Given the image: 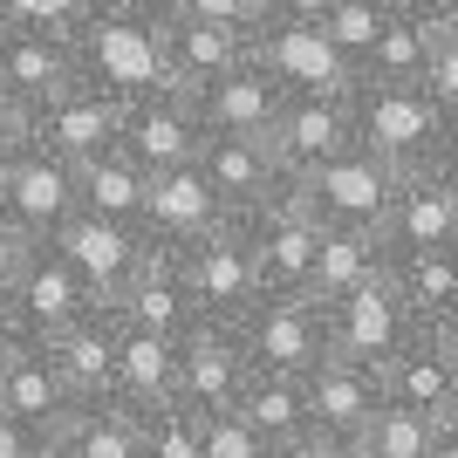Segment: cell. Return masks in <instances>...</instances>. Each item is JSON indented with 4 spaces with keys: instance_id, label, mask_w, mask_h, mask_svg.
Instances as JSON below:
<instances>
[{
    "instance_id": "cell-27",
    "label": "cell",
    "mask_w": 458,
    "mask_h": 458,
    "mask_svg": "<svg viewBox=\"0 0 458 458\" xmlns=\"http://www.w3.org/2000/svg\"><path fill=\"white\" fill-rule=\"evenodd\" d=\"M110 390H116V411H157L172 403L178 390V343L165 335H144V328H123L116 322V349H110Z\"/></svg>"
},
{
    "instance_id": "cell-11",
    "label": "cell",
    "mask_w": 458,
    "mask_h": 458,
    "mask_svg": "<svg viewBox=\"0 0 458 458\" xmlns=\"http://www.w3.org/2000/svg\"><path fill=\"white\" fill-rule=\"evenodd\" d=\"M172 267H178V287H185V301H191L199 322L233 328L253 301H260L253 260H247V247H240V233H233V226L212 233V240H199V247H185V253H172Z\"/></svg>"
},
{
    "instance_id": "cell-26",
    "label": "cell",
    "mask_w": 458,
    "mask_h": 458,
    "mask_svg": "<svg viewBox=\"0 0 458 458\" xmlns=\"http://www.w3.org/2000/svg\"><path fill=\"white\" fill-rule=\"evenodd\" d=\"M110 322L123 328H144V335H165V343H178L199 315H191L185 301V287H178V267L165 260V253H144L131 267V281L116 287V301H110Z\"/></svg>"
},
{
    "instance_id": "cell-12",
    "label": "cell",
    "mask_w": 458,
    "mask_h": 458,
    "mask_svg": "<svg viewBox=\"0 0 458 458\" xmlns=\"http://www.w3.org/2000/svg\"><path fill=\"white\" fill-rule=\"evenodd\" d=\"M383 260H411V253H452L458 247V178L452 165L418 178H397V199L383 212Z\"/></svg>"
},
{
    "instance_id": "cell-21",
    "label": "cell",
    "mask_w": 458,
    "mask_h": 458,
    "mask_svg": "<svg viewBox=\"0 0 458 458\" xmlns=\"http://www.w3.org/2000/svg\"><path fill=\"white\" fill-rule=\"evenodd\" d=\"M199 178H206V191L219 199L226 219L267 212V206H281L287 191H294V178L274 165L267 144H240V137H206V151H199Z\"/></svg>"
},
{
    "instance_id": "cell-42",
    "label": "cell",
    "mask_w": 458,
    "mask_h": 458,
    "mask_svg": "<svg viewBox=\"0 0 458 458\" xmlns=\"http://www.w3.org/2000/svg\"><path fill=\"white\" fill-rule=\"evenodd\" d=\"M322 458H369V445H363V431H356V438H328Z\"/></svg>"
},
{
    "instance_id": "cell-10",
    "label": "cell",
    "mask_w": 458,
    "mask_h": 458,
    "mask_svg": "<svg viewBox=\"0 0 458 458\" xmlns=\"http://www.w3.org/2000/svg\"><path fill=\"white\" fill-rule=\"evenodd\" d=\"M233 233H240V247H247V260H253L260 294H301V287H308L315 247H322V226L294 206V191H287L281 206H267V212L233 219Z\"/></svg>"
},
{
    "instance_id": "cell-9",
    "label": "cell",
    "mask_w": 458,
    "mask_h": 458,
    "mask_svg": "<svg viewBox=\"0 0 458 458\" xmlns=\"http://www.w3.org/2000/svg\"><path fill=\"white\" fill-rule=\"evenodd\" d=\"M383 403H397L411 418L458 424V328H424L377 369Z\"/></svg>"
},
{
    "instance_id": "cell-47",
    "label": "cell",
    "mask_w": 458,
    "mask_h": 458,
    "mask_svg": "<svg viewBox=\"0 0 458 458\" xmlns=\"http://www.w3.org/2000/svg\"><path fill=\"white\" fill-rule=\"evenodd\" d=\"M48 458H55V452H48Z\"/></svg>"
},
{
    "instance_id": "cell-30",
    "label": "cell",
    "mask_w": 458,
    "mask_h": 458,
    "mask_svg": "<svg viewBox=\"0 0 458 458\" xmlns=\"http://www.w3.org/2000/svg\"><path fill=\"white\" fill-rule=\"evenodd\" d=\"M0 411L7 418H21L28 431H41V438L55 445V431L69 424V390H62V377L48 369V356H41V343H28L14 356V369H7V383H0Z\"/></svg>"
},
{
    "instance_id": "cell-38",
    "label": "cell",
    "mask_w": 458,
    "mask_h": 458,
    "mask_svg": "<svg viewBox=\"0 0 458 458\" xmlns=\"http://www.w3.org/2000/svg\"><path fill=\"white\" fill-rule=\"evenodd\" d=\"M199 458H281V452L260 445L233 411H219V418H199Z\"/></svg>"
},
{
    "instance_id": "cell-43",
    "label": "cell",
    "mask_w": 458,
    "mask_h": 458,
    "mask_svg": "<svg viewBox=\"0 0 458 458\" xmlns=\"http://www.w3.org/2000/svg\"><path fill=\"white\" fill-rule=\"evenodd\" d=\"M21 349H28V343H21L14 328L0 322V383H7V369H14V356H21Z\"/></svg>"
},
{
    "instance_id": "cell-40",
    "label": "cell",
    "mask_w": 458,
    "mask_h": 458,
    "mask_svg": "<svg viewBox=\"0 0 458 458\" xmlns=\"http://www.w3.org/2000/svg\"><path fill=\"white\" fill-rule=\"evenodd\" d=\"M48 452H55V445L41 438V431H28L21 418H7V411H0V458H48Z\"/></svg>"
},
{
    "instance_id": "cell-35",
    "label": "cell",
    "mask_w": 458,
    "mask_h": 458,
    "mask_svg": "<svg viewBox=\"0 0 458 458\" xmlns=\"http://www.w3.org/2000/svg\"><path fill=\"white\" fill-rule=\"evenodd\" d=\"M55 458H137V424L116 403L96 411H69V424L55 431Z\"/></svg>"
},
{
    "instance_id": "cell-41",
    "label": "cell",
    "mask_w": 458,
    "mask_h": 458,
    "mask_svg": "<svg viewBox=\"0 0 458 458\" xmlns=\"http://www.w3.org/2000/svg\"><path fill=\"white\" fill-rule=\"evenodd\" d=\"M21 260H28V240H21V233H7V226H0V301H7V287H14Z\"/></svg>"
},
{
    "instance_id": "cell-6",
    "label": "cell",
    "mask_w": 458,
    "mask_h": 458,
    "mask_svg": "<svg viewBox=\"0 0 458 458\" xmlns=\"http://www.w3.org/2000/svg\"><path fill=\"white\" fill-rule=\"evenodd\" d=\"M82 212V191H76V165H62V157L35 151L28 137H21L14 165L0 178V226L21 233L28 247H48L69 219Z\"/></svg>"
},
{
    "instance_id": "cell-25",
    "label": "cell",
    "mask_w": 458,
    "mask_h": 458,
    "mask_svg": "<svg viewBox=\"0 0 458 458\" xmlns=\"http://www.w3.org/2000/svg\"><path fill=\"white\" fill-rule=\"evenodd\" d=\"M301 390H308V431L322 445L328 438H356V431L377 418V403H383L377 377L356 369V363H343V356H322V363L301 377Z\"/></svg>"
},
{
    "instance_id": "cell-16",
    "label": "cell",
    "mask_w": 458,
    "mask_h": 458,
    "mask_svg": "<svg viewBox=\"0 0 458 458\" xmlns=\"http://www.w3.org/2000/svg\"><path fill=\"white\" fill-rule=\"evenodd\" d=\"M438 48H458V14L445 0H390V21H383L369 62L356 69V82H403L418 89L424 62Z\"/></svg>"
},
{
    "instance_id": "cell-19",
    "label": "cell",
    "mask_w": 458,
    "mask_h": 458,
    "mask_svg": "<svg viewBox=\"0 0 458 458\" xmlns=\"http://www.w3.org/2000/svg\"><path fill=\"white\" fill-rule=\"evenodd\" d=\"M267 151L287 178H308L335 165L343 151H356V137H349V96H281V116H274L267 131Z\"/></svg>"
},
{
    "instance_id": "cell-17",
    "label": "cell",
    "mask_w": 458,
    "mask_h": 458,
    "mask_svg": "<svg viewBox=\"0 0 458 458\" xmlns=\"http://www.w3.org/2000/svg\"><path fill=\"white\" fill-rule=\"evenodd\" d=\"M116 123H123V103H116V96L89 89V82H69L55 103H41V110L21 123V137H28L35 151L62 157V165H89V157L116 151Z\"/></svg>"
},
{
    "instance_id": "cell-29",
    "label": "cell",
    "mask_w": 458,
    "mask_h": 458,
    "mask_svg": "<svg viewBox=\"0 0 458 458\" xmlns=\"http://www.w3.org/2000/svg\"><path fill=\"white\" fill-rule=\"evenodd\" d=\"M377 274H383V240L377 233H322L301 301L308 308H335V301H349L363 281H377Z\"/></svg>"
},
{
    "instance_id": "cell-18",
    "label": "cell",
    "mask_w": 458,
    "mask_h": 458,
    "mask_svg": "<svg viewBox=\"0 0 458 458\" xmlns=\"http://www.w3.org/2000/svg\"><path fill=\"white\" fill-rule=\"evenodd\" d=\"M233 219L219 212V199L206 191V178H199V165L191 172H165L151 178V191H144V212H137V240H144V253H185L199 247V240H212V233H226Z\"/></svg>"
},
{
    "instance_id": "cell-23",
    "label": "cell",
    "mask_w": 458,
    "mask_h": 458,
    "mask_svg": "<svg viewBox=\"0 0 458 458\" xmlns=\"http://www.w3.org/2000/svg\"><path fill=\"white\" fill-rule=\"evenodd\" d=\"M110 349H116L110 308H89L76 328H62L55 343H41V356H48V369L62 377V390H69V403H76V411L116 403V390H110Z\"/></svg>"
},
{
    "instance_id": "cell-36",
    "label": "cell",
    "mask_w": 458,
    "mask_h": 458,
    "mask_svg": "<svg viewBox=\"0 0 458 458\" xmlns=\"http://www.w3.org/2000/svg\"><path fill=\"white\" fill-rule=\"evenodd\" d=\"M82 21H89V0H0V28L7 35H35V41L76 48Z\"/></svg>"
},
{
    "instance_id": "cell-28",
    "label": "cell",
    "mask_w": 458,
    "mask_h": 458,
    "mask_svg": "<svg viewBox=\"0 0 458 458\" xmlns=\"http://www.w3.org/2000/svg\"><path fill=\"white\" fill-rule=\"evenodd\" d=\"M233 418L247 424L260 445H274V452H294V445H308L315 431H308V390L301 377H260L253 369L247 390H240V403H233Z\"/></svg>"
},
{
    "instance_id": "cell-31",
    "label": "cell",
    "mask_w": 458,
    "mask_h": 458,
    "mask_svg": "<svg viewBox=\"0 0 458 458\" xmlns=\"http://www.w3.org/2000/svg\"><path fill=\"white\" fill-rule=\"evenodd\" d=\"M397 287L403 315L418 328H458V260L452 253H411V260H383Z\"/></svg>"
},
{
    "instance_id": "cell-3",
    "label": "cell",
    "mask_w": 458,
    "mask_h": 458,
    "mask_svg": "<svg viewBox=\"0 0 458 458\" xmlns=\"http://www.w3.org/2000/svg\"><path fill=\"white\" fill-rule=\"evenodd\" d=\"M247 62L281 96H335V103H343V96L356 89V69H349V62L335 55L315 28H308L294 0H267V21L253 28Z\"/></svg>"
},
{
    "instance_id": "cell-13",
    "label": "cell",
    "mask_w": 458,
    "mask_h": 458,
    "mask_svg": "<svg viewBox=\"0 0 458 458\" xmlns=\"http://www.w3.org/2000/svg\"><path fill=\"white\" fill-rule=\"evenodd\" d=\"M89 308L96 301L82 294V281L62 267L55 253H48V247H28L14 287H7V301H0V322L14 328L21 343H55L62 328H76Z\"/></svg>"
},
{
    "instance_id": "cell-8",
    "label": "cell",
    "mask_w": 458,
    "mask_h": 458,
    "mask_svg": "<svg viewBox=\"0 0 458 458\" xmlns=\"http://www.w3.org/2000/svg\"><path fill=\"white\" fill-rule=\"evenodd\" d=\"M322 335H328V356H343V363H356V369H369V377H377V369L390 363L411 335H424V328L403 315L390 274H377V281H363L349 301L322 308Z\"/></svg>"
},
{
    "instance_id": "cell-32",
    "label": "cell",
    "mask_w": 458,
    "mask_h": 458,
    "mask_svg": "<svg viewBox=\"0 0 458 458\" xmlns=\"http://www.w3.org/2000/svg\"><path fill=\"white\" fill-rule=\"evenodd\" d=\"M294 7H301V21L349 62V69H363V62H369L383 21H390V0H294Z\"/></svg>"
},
{
    "instance_id": "cell-20",
    "label": "cell",
    "mask_w": 458,
    "mask_h": 458,
    "mask_svg": "<svg viewBox=\"0 0 458 458\" xmlns=\"http://www.w3.org/2000/svg\"><path fill=\"white\" fill-rule=\"evenodd\" d=\"M48 253H55L62 267L82 281V294H89L96 308L116 301V287L131 281V267L144 260V240H137L131 226H110V219H96V212H76L69 226L48 240Z\"/></svg>"
},
{
    "instance_id": "cell-5",
    "label": "cell",
    "mask_w": 458,
    "mask_h": 458,
    "mask_svg": "<svg viewBox=\"0 0 458 458\" xmlns=\"http://www.w3.org/2000/svg\"><path fill=\"white\" fill-rule=\"evenodd\" d=\"M116 151L131 157L144 178L165 172H191L199 151H206V131H199V110H191L185 89H144L123 103V123H116Z\"/></svg>"
},
{
    "instance_id": "cell-34",
    "label": "cell",
    "mask_w": 458,
    "mask_h": 458,
    "mask_svg": "<svg viewBox=\"0 0 458 458\" xmlns=\"http://www.w3.org/2000/svg\"><path fill=\"white\" fill-rule=\"evenodd\" d=\"M369 458H458V424L411 418L397 403H377V418L363 424Z\"/></svg>"
},
{
    "instance_id": "cell-2",
    "label": "cell",
    "mask_w": 458,
    "mask_h": 458,
    "mask_svg": "<svg viewBox=\"0 0 458 458\" xmlns=\"http://www.w3.org/2000/svg\"><path fill=\"white\" fill-rule=\"evenodd\" d=\"M452 131L458 123H445V116L431 110L418 89H403V82H356V89H349V137H356V151H369L397 178L452 165Z\"/></svg>"
},
{
    "instance_id": "cell-7",
    "label": "cell",
    "mask_w": 458,
    "mask_h": 458,
    "mask_svg": "<svg viewBox=\"0 0 458 458\" xmlns=\"http://www.w3.org/2000/svg\"><path fill=\"white\" fill-rule=\"evenodd\" d=\"M247 363L260 377H308V369L328 356V335H322V308H308L301 294H260V301L233 322Z\"/></svg>"
},
{
    "instance_id": "cell-45",
    "label": "cell",
    "mask_w": 458,
    "mask_h": 458,
    "mask_svg": "<svg viewBox=\"0 0 458 458\" xmlns=\"http://www.w3.org/2000/svg\"><path fill=\"white\" fill-rule=\"evenodd\" d=\"M287 458H322V438H308V445H294Z\"/></svg>"
},
{
    "instance_id": "cell-44",
    "label": "cell",
    "mask_w": 458,
    "mask_h": 458,
    "mask_svg": "<svg viewBox=\"0 0 458 458\" xmlns=\"http://www.w3.org/2000/svg\"><path fill=\"white\" fill-rule=\"evenodd\" d=\"M14 151H21V137H0V178H7V165H14Z\"/></svg>"
},
{
    "instance_id": "cell-39",
    "label": "cell",
    "mask_w": 458,
    "mask_h": 458,
    "mask_svg": "<svg viewBox=\"0 0 458 458\" xmlns=\"http://www.w3.org/2000/svg\"><path fill=\"white\" fill-rule=\"evenodd\" d=\"M199 21H212V28H233V35H247L253 41V28L267 21V0H185Z\"/></svg>"
},
{
    "instance_id": "cell-33",
    "label": "cell",
    "mask_w": 458,
    "mask_h": 458,
    "mask_svg": "<svg viewBox=\"0 0 458 458\" xmlns=\"http://www.w3.org/2000/svg\"><path fill=\"white\" fill-rule=\"evenodd\" d=\"M76 191H82V212H96V219L137 233V212H144L151 178L137 172L123 151H103V157H89V165H76Z\"/></svg>"
},
{
    "instance_id": "cell-4",
    "label": "cell",
    "mask_w": 458,
    "mask_h": 458,
    "mask_svg": "<svg viewBox=\"0 0 458 458\" xmlns=\"http://www.w3.org/2000/svg\"><path fill=\"white\" fill-rule=\"evenodd\" d=\"M397 199V172L369 151H343L335 165L294 178V206L322 233H383V212Z\"/></svg>"
},
{
    "instance_id": "cell-37",
    "label": "cell",
    "mask_w": 458,
    "mask_h": 458,
    "mask_svg": "<svg viewBox=\"0 0 458 458\" xmlns=\"http://www.w3.org/2000/svg\"><path fill=\"white\" fill-rule=\"evenodd\" d=\"M131 424H137V458H199V418L178 403L137 411Z\"/></svg>"
},
{
    "instance_id": "cell-1",
    "label": "cell",
    "mask_w": 458,
    "mask_h": 458,
    "mask_svg": "<svg viewBox=\"0 0 458 458\" xmlns=\"http://www.w3.org/2000/svg\"><path fill=\"white\" fill-rule=\"evenodd\" d=\"M76 82L131 103L144 89H165V55H157V0H89L76 48Z\"/></svg>"
},
{
    "instance_id": "cell-14",
    "label": "cell",
    "mask_w": 458,
    "mask_h": 458,
    "mask_svg": "<svg viewBox=\"0 0 458 458\" xmlns=\"http://www.w3.org/2000/svg\"><path fill=\"white\" fill-rule=\"evenodd\" d=\"M247 377H253V363H247V349H240L233 328L191 322L185 335H178V390H172L178 411H191V418H219V411L240 403Z\"/></svg>"
},
{
    "instance_id": "cell-46",
    "label": "cell",
    "mask_w": 458,
    "mask_h": 458,
    "mask_svg": "<svg viewBox=\"0 0 458 458\" xmlns=\"http://www.w3.org/2000/svg\"><path fill=\"white\" fill-rule=\"evenodd\" d=\"M0 137H21V123H14V116H7V110H0Z\"/></svg>"
},
{
    "instance_id": "cell-22",
    "label": "cell",
    "mask_w": 458,
    "mask_h": 458,
    "mask_svg": "<svg viewBox=\"0 0 458 458\" xmlns=\"http://www.w3.org/2000/svg\"><path fill=\"white\" fill-rule=\"evenodd\" d=\"M76 82V62L62 41H35V35H7L0 28V110L28 123L41 103H55Z\"/></svg>"
},
{
    "instance_id": "cell-24",
    "label": "cell",
    "mask_w": 458,
    "mask_h": 458,
    "mask_svg": "<svg viewBox=\"0 0 458 458\" xmlns=\"http://www.w3.org/2000/svg\"><path fill=\"white\" fill-rule=\"evenodd\" d=\"M191 110H199V131L206 137H240V144H267L274 116H281V89H274L260 69H233V76L206 82V89L191 96Z\"/></svg>"
},
{
    "instance_id": "cell-15",
    "label": "cell",
    "mask_w": 458,
    "mask_h": 458,
    "mask_svg": "<svg viewBox=\"0 0 458 458\" xmlns=\"http://www.w3.org/2000/svg\"><path fill=\"white\" fill-rule=\"evenodd\" d=\"M157 55H165V82L172 89L199 96L206 82L247 69V35L199 21L185 0H157Z\"/></svg>"
}]
</instances>
